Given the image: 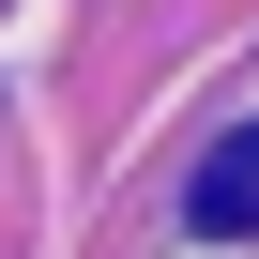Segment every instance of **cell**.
I'll return each mask as SVG.
<instances>
[{"instance_id":"cell-1","label":"cell","mask_w":259,"mask_h":259,"mask_svg":"<svg viewBox=\"0 0 259 259\" xmlns=\"http://www.w3.org/2000/svg\"><path fill=\"white\" fill-rule=\"evenodd\" d=\"M183 229H213V244H244V229H259V122H229V138L198 153V183H183Z\"/></svg>"}]
</instances>
